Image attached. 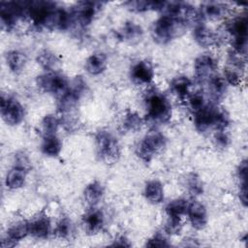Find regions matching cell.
Here are the masks:
<instances>
[{"label":"cell","mask_w":248,"mask_h":248,"mask_svg":"<svg viewBox=\"0 0 248 248\" xmlns=\"http://www.w3.org/2000/svg\"><path fill=\"white\" fill-rule=\"evenodd\" d=\"M146 246H148V247H168V246H170V244L168 243V241L166 240L165 237H163L160 234H156L153 237H151L150 239H148V241L146 242Z\"/></svg>","instance_id":"obj_37"},{"label":"cell","mask_w":248,"mask_h":248,"mask_svg":"<svg viewBox=\"0 0 248 248\" xmlns=\"http://www.w3.org/2000/svg\"><path fill=\"white\" fill-rule=\"evenodd\" d=\"M192 81L185 76H179L174 78L170 82V88L181 100H185L190 95V89Z\"/></svg>","instance_id":"obj_21"},{"label":"cell","mask_w":248,"mask_h":248,"mask_svg":"<svg viewBox=\"0 0 248 248\" xmlns=\"http://www.w3.org/2000/svg\"><path fill=\"white\" fill-rule=\"evenodd\" d=\"M30 233L29 230V222L25 220H18L13 223L7 232V246H14L16 241L21 240L27 234Z\"/></svg>","instance_id":"obj_16"},{"label":"cell","mask_w":248,"mask_h":248,"mask_svg":"<svg viewBox=\"0 0 248 248\" xmlns=\"http://www.w3.org/2000/svg\"><path fill=\"white\" fill-rule=\"evenodd\" d=\"M166 142L167 140L163 134L159 132H151L138 144L136 153L142 161L150 162L156 154L164 149Z\"/></svg>","instance_id":"obj_4"},{"label":"cell","mask_w":248,"mask_h":248,"mask_svg":"<svg viewBox=\"0 0 248 248\" xmlns=\"http://www.w3.org/2000/svg\"><path fill=\"white\" fill-rule=\"evenodd\" d=\"M103 195H104V188L102 184L98 181H93L89 183L85 187L83 192L84 200L91 206L96 205L102 199Z\"/></svg>","instance_id":"obj_23"},{"label":"cell","mask_w":248,"mask_h":248,"mask_svg":"<svg viewBox=\"0 0 248 248\" xmlns=\"http://www.w3.org/2000/svg\"><path fill=\"white\" fill-rule=\"evenodd\" d=\"M102 7L101 2L95 1H82L78 2L73 9L71 14L73 20H76L81 26L89 25L97 13L99 12L100 8Z\"/></svg>","instance_id":"obj_8"},{"label":"cell","mask_w":248,"mask_h":248,"mask_svg":"<svg viewBox=\"0 0 248 248\" xmlns=\"http://www.w3.org/2000/svg\"><path fill=\"white\" fill-rule=\"evenodd\" d=\"M209 92L214 101L221 99L227 91V82L220 76H212L209 79Z\"/></svg>","instance_id":"obj_28"},{"label":"cell","mask_w":248,"mask_h":248,"mask_svg":"<svg viewBox=\"0 0 248 248\" xmlns=\"http://www.w3.org/2000/svg\"><path fill=\"white\" fill-rule=\"evenodd\" d=\"M82 221L85 231L90 234H95L102 230L105 223V218L101 210L91 209L85 213Z\"/></svg>","instance_id":"obj_14"},{"label":"cell","mask_w":248,"mask_h":248,"mask_svg":"<svg viewBox=\"0 0 248 248\" xmlns=\"http://www.w3.org/2000/svg\"><path fill=\"white\" fill-rule=\"evenodd\" d=\"M41 149L44 154L51 157L59 155L62 149V142L55 135L44 136Z\"/></svg>","instance_id":"obj_24"},{"label":"cell","mask_w":248,"mask_h":248,"mask_svg":"<svg viewBox=\"0 0 248 248\" xmlns=\"http://www.w3.org/2000/svg\"><path fill=\"white\" fill-rule=\"evenodd\" d=\"M108 66L107 55L103 52L92 53L85 61L86 71L93 76L102 74Z\"/></svg>","instance_id":"obj_18"},{"label":"cell","mask_w":248,"mask_h":248,"mask_svg":"<svg viewBox=\"0 0 248 248\" xmlns=\"http://www.w3.org/2000/svg\"><path fill=\"white\" fill-rule=\"evenodd\" d=\"M142 29L139 24L132 21H128L122 26L118 35L121 39L127 42L135 43L140 40V38L142 37Z\"/></svg>","instance_id":"obj_20"},{"label":"cell","mask_w":248,"mask_h":248,"mask_svg":"<svg viewBox=\"0 0 248 248\" xmlns=\"http://www.w3.org/2000/svg\"><path fill=\"white\" fill-rule=\"evenodd\" d=\"M165 2L162 1H129L126 6L129 10L134 12H146V11H158L163 9Z\"/></svg>","instance_id":"obj_27"},{"label":"cell","mask_w":248,"mask_h":248,"mask_svg":"<svg viewBox=\"0 0 248 248\" xmlns=\"http://www.w3.org/2000/svg\"><path fill=\"white\" fill-rule=\"evenodd\" d=\"M96 146L102 161L108 165L114 164L120 157V146L117 140L107 131H100L96 135Z\"/></svg>","instance_id":"obj_3"},{"label":"cell","mask_w":248,"mask_h":248,"mask_svg":"<svg viewBox=\"0 0 248 248\" xmlns=\"http://www.w3.org/2000/svg\"><path fill=\"white\" fill-rule=\"evenodd\" d=\"M228 30L232 37V47L235 53L245 54L247 48L248 22L246 16H236L231 20Z\"/></svg>","instance_id":"obj_6"},{"label":"cell","mask_w":248,"mask_h":248,"mask_svg":"<svg viewBox=\"0 0 248 248\" xmlns=\"http://www.w3.org/2000/svg\"><path fill=\"white\" fill-rule=\"evenodd\" d=\"M188 106L190 109L195 113L201 108H202L205 106V101L204 97L201 93H195V94H190L188 98L186 99Z\"/></svg>","instance_id":"obj_33"},{"label":"cell","mask_w":248,"mask_h":248,"mask_svg":"<svg viewBox=\"0 0 248 248\" xmlns=\"http://www.w3.org/2000/svg\"><path fill=\"white\" fill-rule=\"evenodd\" d=\"M147 115L150 119L159 123H166L171 117V105L167 97L157 91L150 90L145 96Z\"/></svg>","instance_id":"obj_2"},{"label":"cell","mask_w":248,"mask_h":248,"mask_svg":"<svg viewBox=\"0 0 248 248\" xmlns=\"http://www.w3.org/2000/svg\"><path fill=\"white\" fill-rule=\"evenodd\" d=\"M142 125V120L140 115L135 111H128L122 122L123 129L128 132H135L139 130Z\"/></svg>","instance_id":"obj_30"},{"label":"cell","mask_w":248,"mask_h":248,"mask_svg":"<svg viewBox=\"0 0 248 248\" xmlns=\"http://www.w3.org/2000/svg\"><path fill=\"white\" fill-rule=\"evenodd\" d=\"M181 217L168 216V220L165 225V230L170 234H177L181 230Z\"/></svg>","instance_id":"obj_35"},{"label":"cell","mask_w":248,"mask_h":248,"mask_svg":"<svg viewBox=\"0 0 248 248\" xmlns=\"http://www.w3.org/2000/svg\"><path fill=\"white\" fill-rule=\"evenodd\" d=\"M26 178V170L24 166H15L6 176V186L9 189H18L23 186Z\"/></svg>","instance_id":"obj_19"},{"label":"cell","mask_w":248,"mask_h":248,"mask_svg":"<svg viewBox=\"0 0 248 248\" xmlns=\"http://www.w3.org/2000/svg\"><path fill=\"white\" fill-rule=\"evenodd\" d=\"M186 27V22L164 15L153 23L151 34L154 41L157 43L167 44L171 40L181 36L184 33Z\"/></svg>","instance_id":"obj_1"},{"label":"cell","mask_w":248,"mask_h":248,"mask_svg":"<svg viewBox=\"0 0 248 248\" xmlns=\"http://www.w3.org/2000/svg\"><path fill=\"white\" fill-rule=\"evenodd\" d=\"M72 232V225L69 219L62 218L58 221L54 232L60 238H66L71 234Z\"/></svg>","instance_id":"obj_34"},{"label":"cell","mask_w":248,"mask_h":248,"mask_svg":"<svg viewBox=\"0 0 248 248\" xmlns=\"http://www.w3.org/2000/svg\"><path fill=\"white\" fill-rule=\"evenodd\" d=\"M128 240L124 237V236H120L118 237L115 242L112 244L113 246H121V247H126V246H130V243L127 242Z\"/></svg>","instance_id":"obj_39"},{"label":"cell","mask_w":248,"mask_h":248,"mask_svg":"<svg viewBox=\"0 0 248 248\" xmlns=\"http://www.w3.org/2000/svg\"><path fill=\"white\" fill-rule=\"evenodd\" d=\"M187 214L191 225L197 230H202L207 224V212L203 204L193 202L189 203Z\"/></svg>","instance_id":"obj_13"},{"label":"cell","mask_w":248,"mask_h":248,"mask_svg":"<svg viewBox=\"0 0 248 248\" xmlns=\"http://www.w3.org/2000/svg\"><path fill=\"white\" fill-rule=\"evenodd\" d=\"M237 176L240 181V190H247V161L243 160L237 169Z\"/></svg>","instance_id":"obj_36"},{"label":"cell","mask_w":248,"mask_h":248,"mask_svg":"<svg viewBox=\"0 0 248 248\" xmlns=\"http://www.w3.org/2000/svg\"><path fill=\"white\" fill-rule=\"evenodd\" d=\"M189 203L184 199H176L169 202L166 206V213L168 216H177L181 217L187 212Z\"/></svg>","instance_id":"obj_29"},{"label":"cell","mask_w":248,"mask_h":248,"mask_svg":"<svg viewBox=\"0 0 248 248\" xmlns=\"http://www.w3.org/2000/svg\"><path fill=\"white\" fill-rule=\"evenodd\" d=\"M38 63L48 72H56L59 69L61 62L60 59L49 50H43L38 54Z\"/></svg>","instance_id":"obj_25"},{"label":"cell","mask_w":248,"mask_h":248,"mask_svg":"<svg viewBox=\"0 0 248 248\" xmlns=\"http://www.w3.org/2000/svg\"><path fill=\"white\" fill-rule=\"evenodd\" d=\"M38 86L45 92L62 97L70 87L67 78L57 72H48L37 78Z\"/></svg>","instance_id":"obj_5"},{"label":"cell","mask_w":248,"mask_h":248,"mask_svg":"<svg viewBox=\"0 0 248 248\" xmlns=\"http://www.w3.org/2000/svg\"><path fill=\"white\" fill-rule=\"evenodd\" d=\"M194 39L197 44L202 47H210L218 42L217 35L203 24H199L194 29Z\"/></svg>","instance_id":"obj_17"},{"label":"cell","mask_w":248,"mask_h":248,"mask_svg":"<svg viewBox=\"0 0 248 248\" xmlns=\"http://www.w3.org/2000/svg\"><path fill=\"white\" fill-rule=\"evenodd\" d=\"M217 68L216 59L210 54H201L198 56L194 63V70L196 77L201 80L209 79L214 76Z\"/></svg>","instance_id":"obj_9"},{"label":"cell","mask_w":248,"mask_h":248,"mask_svg":"<svg viewBox=\"0 0 248 248\" xmlns=\"http://www.w3.org/2000/svg\"><path fill=\"white\" fill-rule=\"evenodd\" d=\"M6 61L10 70L17 74L24 68L26 64V57L18 50H11L6 54Z\"/></svg>","instance_id":"obj_26"},{"label":"cell","mask_w":248,"mask_h":248,"mask_svg":"<svg viewBox=\"0 0 248 248\" xmlns=\"http://www.w3.org/2000/svg\"><path fill=\"white\" fill-rule=\"evenodd\" d=\"M59 124H60V121L55 115H53V114L46 115L43 118L42 123H41L44 136L55 135V132L57 131Z\"/></svg>","instance_id":"obj_31"},{"label":"cell","mask_w":248,"mask_h":248,"mask_svg":"<svg viewBox=\"0 0 248 248\" xmlns=\"http://www.w3.org/2000/svg\"><path fill=\"white\" fill-rule=\"evenodd\" d=\"M186 185L189 193L193 196H199L202 193L203 187L201 178L194 172H190L186 177Z\"/></svg>","instance_id":"obj_32"},{"label":"cell","mask_w":248,"mask_h":248,"mask_svg":"<svg viewBox=\"0 0 248 248\" xmlns=\"http://www.w3.org/2000/svg\"><path fill=\"white\" fill-rule=\"evenodd\" d=\"M214 140H215L216 143L221 147H225L229 143V137L225 133V131H217L215 134Z\"/></svg>","instance_id":"obj_38"},{"label":"cell","mask_w":248,"mask_h":248,"mask_svg":"<svg viewBox=\"0 0 248 248\" xmlns=\"http://www.w3.org/2000/svg\"><path fill=\"white\" fill-rule=\"evenodd\" d=\"M50 220L45 214H39L29 222L30 234L37 238H46L50 232Z\"/></svg>","instance_id":"obj_15"},{"label":"cell","mask_w":248,"mask_h":248,"mask_svg":"<svg viewBox=\"0 0 248 248\" xmlns=\"http://www.w3.org/2000/svg\"><path fill=\"white\" fill-rule=\"evenodd\" d=\"M144 196L151 203H160L164 200V189L158 180L148 181L144 187Z\"/></svg>","instance_id":"obj_22"},{"label":"cell","mask_w":248,"mask_h":248,"mask_svg":"<svg viewBox=\"0 0 248 248\" xmlns=\"http://www.w3.org/2000/svg\"><path fill=\"white\" fill-rule=\"evenodd\" d=\"M0 110L3 120L9 125L19 124L24 117V109L21 104L10 96L2 95Z\"/></svg>","instance_id":"obj_7"},{"label":"cell","mask_w":248,"mask_h":248,"mask_svg":"<svg viewBox=\"0 0 248 248\" xmlns=\"http://www.w3.org/2000/svg\"><path fill=\"white\" fill-rule=\"evenodd\" d=\"M154 78V70L147 60L138 61L131 69V78L137 84H149Z\"/></svg>","instance_id":"obj_10"},{"label":"cell","mask_w":248,"mask_h":248,"mask_svg":"<svg viewBox=\"0 0 248 248\" xmlns=\"http://www.w3.org/2000/svg\"><path fill=\"white\" fill-rule=\"evenodd\" d=\"M216 107L204 106L202 108L195 112L194 123L198 131L205 132L209 128H214Z\"/></svg>","instance_id":"obj_11"},{"label":"cell","mask_w":248,"mask_h":248,"mask_svg":"<svg viewBox=\"0 0 248 248\" xmlns=\"http://www.w3.org/2000/svg\"><path fill=\"white\" fill-rule=\"evenodd\" d=\"M229 7L224 3L207 2L201 6L198 15L202 18L209 20H219L228 14Z\"/></svg>","instance_id":"obj_12"}]
</instances>
